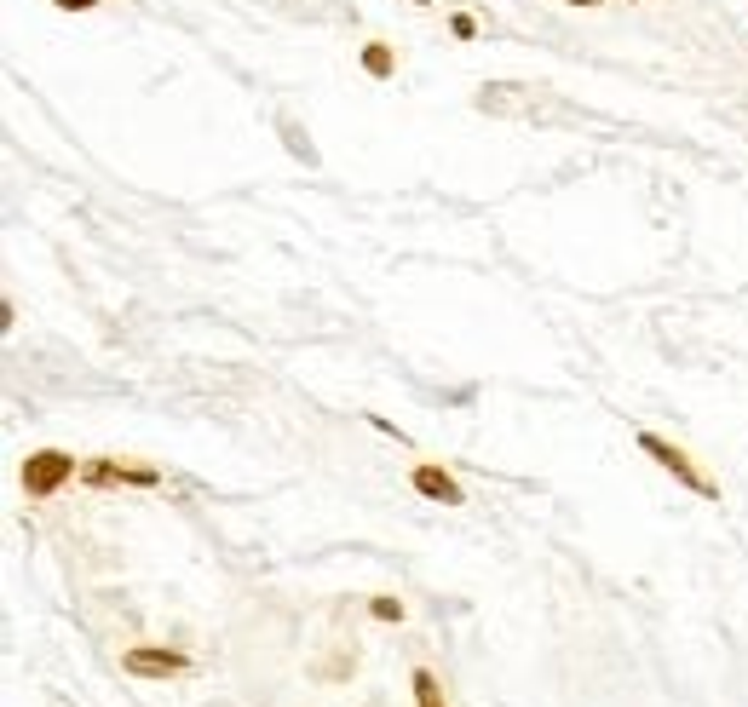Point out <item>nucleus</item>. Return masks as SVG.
Here are the masks:
<instances>
[{"label": "nucleus", "mask_w": 748, "mask_h": 707, "mask_svg": "<svg viewBox=\"0 0 748 707\" xmlns=\"http://www.w3.org/2000/svg\"><path fill=\"white\" fill-rule=\"evenodd\" d=\"M639 449H645V455H651V460H656V466H662V472H668L674 483H685V489H691L697 501H720V483L708 478V472H702L697 460H691L685 449H679V443H668V437H656V432H639Z\"/></svg>", "instance_id": "1"}, {"label": "nucleus", "mask_w": 748, "mask_h": 707, "mask_svg": "<svg viewBox=\"0 0 748 707\" xmlns=\"http://www.w3.org/2000/svg\"><path fill=\"white\" fill-rule=\"evenodd\" d=\"M81 472V460L70 455V449H29L24 455V495L29 501H52V495H64V483Z\"/></svg>", "instance_id": "2"}, {"label": "nucleus", "mask_w": 748, "mask_h": 707, "mask_svg": "<svg viewBox=\"0 0 748 707\" xmlns=\"http://www.w3.org/2000/svg\"><path fill=\"white\" fill-rule=\"evenodd\" d=\"M121 673L144 679V685H167V679H185L190 673V656L173 650V644H127L121 650Z\"/></svg>", "instance_id": "3"}, {"label": "nucleus", "mask_w": 748, "mask_h": 707, "mask_svg": "<svg viewBox=\"0 0 748 707\" xmlns=\"http://www.w3.org/2000/svg\"><path fill=\"white\" fill-rule=\"evenodd\" d=\"M81 483H93V489H156L162 472L156 466H127L116 455H98V460H81Z\"/></svg>", "instance_id": "4"}, {"label": "nucleus", "mask_w": 748, "mask_h": 707, "mask_svg": "<svg viewBox=\"0 0 748 707\" xmlns=\"http://www.w3.org/2000/svg\"><path fill=\"white\" fill-rule=\"evenodd\" d=\"M409 489H415L421 501H438V506H467V489H461V483H455V472H449V466H438V460H415Z\"/></svg>", "instance_id": "5"}, {"label": "nucleus", "mask_w": 748, "mask_h": 707, "mask_svg": "<svg viewBox=\"0 0 748 707\" xmlns=\"http://www.w3.org/2000/svg\"><path fill=\"white\" fill-rule=\"evenodd\" d=\"M363 75H369V81H392V75H398V52L386 41H369L363 46Z\"/></svg>", "instance_id": "6"}, {"label": "nucleus", "mask_w": 748, "mask_h": 707, "mask_svg": "<svg viewBox=\"0 0 748 707\" xmlns=\"http://www.w3.org/2000/svg\"><path fill=\"white\" fill-rule=\"evenodd\" d=\"M409 690H415V707H449L444 702V685H438V673H432V667H415V673H409Z\"/></svg>", "instance_id": "7"}, {"label": "nucleus", "mask_w": 748, "mask_h": 707, "mask_svg": "<svg viewBox=\"0 0 748 707\" xmlns=\"http://www.w3.org/2000/svg\"><path fill=\"white\" fill-rule=\"evenodd\" d=\"M369 616H374V621H403V598H392V593L369 598Z\"/></svg>", "instance_id": "8"}, {"label": "nucleus", "mask_w": 748, "mask_h": 707, "mask_svg": "<svg viewBox=\"0 0 748 707\" xmlns=\"http://www.w3.org/2000/svg\"><path fill=\"white\" fill-rule=\"evenodd\" d=\"M282 133H288V150H294V156L317 161V150H311V144H305V133H300V127H294V121H282Z\"/></svg>", "instance_id": "9"}, {"label": "nucleus", "mask_w": 748, "mask_h": 707, "mask_svg": "<svg viewBox=\"0 0 748 707\" xmlns=\"http://www.w3.org/2000/svg\"><path fill=\"white\" fill-rule=\"evenodd\" d=\"M449 35H455V41H472V35H478V18H472V12H455V18H449Z\"/></svg>", "instance_id": "10"}, {"label": "nucleus", "mask_w": 748, "mask_h": 707, "mask_svg": "<svg viewBox=\"0 0 748 707\" xmlns=\"http://www.w3.org/2000/svg\"><path fill=\"white\" fill-rule=\"evenodd\" d=\"M52 6H58V12H93L98 0H52Z\"/></svg>", "instance_id": "11"}, {"label": "nucleus", "mask_w": 748, "mask_h": 707, "mask_svg": "<svg viewBox=\"0 0 748 707\" xmlns=\"http://www.w3.org/2000/svg\"><path fill=\"white\" fill-rule=\"evenodd\" d=\"M564 6H605V0H564Z\"/></svg>", "instance_id": "12"}, {"label": "nucleus", "mask_w": 748, "mask_h": 707, "mask_svg": "<svg viewBox=\"0 0 748 707\" xmlns=\"http://www.w3.org/2000/svg\"><path fill=\"white\" fill-rule=\"evenodd\" d=\"M415 6H426V0H415Z\"/></svg>", "instance_id": "13"}]
</instances>
